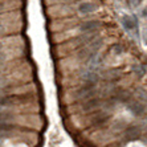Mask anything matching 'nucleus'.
I'll use <instances>...</instances> for the list:
<instances>
[{"label": "nucleus", "mask_w": 147, "mask_h": 147, "mask_svg": "<svg viewBox=\"0 0 147 147\" xmlns=\"http://www.w3.org/2000/svg\"><path fill=\"white\" fill-rule=\"evenodd\" d=\"M143 16H146V17H147V7L143 9Z\"/></svg>", "instance_id": "39448f33"}, {"label": "nucleus", "mask_w": 147, "mask_h": 147, "mask_svg": "<svg viewBox=\"0 0 147 147\" xmlns=\"http://www.w3.org/2000/svg\"><path fill=\"white\" fill-rule=\"evenodd\" d=\"M121 23L127 31H133V29H137L138 27V20L135 16H129V15H123L121 17Z\"/></svg>", "instance_id": "f257e3e1"}, {"label": "nucleus", "mask_w": 147, "mask_h": 147, "mask_svg": "<svg viewBox=\"0 0 147 147\" xmlns=\"http://www.w3.org/2000/svg\"><path fill=\"white\" fill-rule=\"evenodd\" d=\"M97 9V5L93 3H82L80 4L78 11L81 13H90V12H94Z\"/></svg>", "instance_id": "f03ea898"}, {"label": "nucleus", "mask_w": 147, "mask_h": 147, "mask_svg": "<svg viewBox=\"0 0 147 147\" xmlns=\"http://www.w3.org/2000/svg\"><path fill=\"white\" fill-rule=\"evenodd\" d=\"M98 25H99V23H97V21H90V23H86V24H84L82 29H92V28H97Z\"/></svg>", "instance_id": "20e7f679"}, {"label": "nucleus", "mask_w": 147, "mask_h": 147, "mask_svg": "<svg viewBox=\"0 0 147 147\" xmlns=\"http://www.w3.org/2000/svg\"><path fill=\"white\" fill-rule=\"evenodd\" d=\"M127 1H129V3H130V1H131V0H127Z\"/></svg>", "instance_id": "423d86ee"}, {"label": "nucleus", "mask_w": 147, "mask_h": 147, "mask_svg": "<svg viewBox=\"0 0 147 147\" xmlns=\"http://www.w3.org/2000/svg\"><path fill=\"white\" fill-rule=\"evenodd\" d=\"M130 109L133 110L135 114H142V113H143V106H139V105H137V103L130 105Z\"/></svg>", "instance_id": "7ed1b4c3"}]
</instances>
